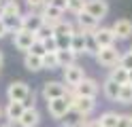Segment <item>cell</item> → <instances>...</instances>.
I'll list each match as a JSON object with an SVG mask.
<instances>
[{"instance_id": "cell-33", "label": "cell", "mask_w": 132, "mask_h": 127, "mask_svg": "<svg viewBox=\"0 0 132 127\" xmlns=\"http://www.w3.org/2000/svg\"><path fill=\"white\" fill-rule=\"evenodd\" d=\"M43 45H45V49H47V53H55V51H57V40H55V36L43 38Z\"/></svg>"}, {"instance_id": "cell-9", "label": "cell", "mask_w": 132, "mask_h": 127, "mask_svg": "<svg viewBox=\"0 0 132 127\" xmlns=\"http://www.w3.org/2000/svg\"><path fill=\"white\" fill-rule=\"evenodd\" d=\"M75 23H77V30H81L83 34H92V32H96L100 28V21L96 17H92L89 13H85V11L75 17Z\"/></svg>"}, {"instance_id": "cell-48", "label": "cell", "mask_w": 132, "mask_h": 127, "mask_svg": "<svg viewBox=\"0 0 132 127\" xmlns=\"http://www.w3.org/2000/svg\"><path fill=\"white\" fill-rule=\"evenodd\" d=\"M130 116H132V114H130Z\"/></svg>"}, {"instance_id": "cell-24", "label": "cell", "mask_w": 132, "mask_h": 127, "mask_svg": "<svg viewBox=\"0 0 132 127\" xmlns=\"http://www.w3.org/2000/svg\"><path fill=\"white\" fill-rule=\"evenodd\" d=\"M109 79L115 81L117 85H126V83H128V70H126V68H121V66L117 64V66L109 68Z\"/></svg>"}, {"instance_id": "cell-5", "label": "cell", "mask_w": 132, "mask_h": 127, "mask_svg": "<svg viewBox=\"0 0 132 127\" xmlns=\"http://www.w3.org/2000/svg\"><path fill=\"white\" fill-rule=\"evenodd\" d=\"M34 40H36V34L34 32H28V30H15L13 32V45L17 51H21V53H28L30 47L34 45Z\"/></svg>"}, {"instance_id": "cell-40", "label": "cell", "mask_w": 132, "mask_h": 127, "mask_svg": "<svg viewBox=\"0 0 132 127\" xmlns=\"http://www.w3.org/2000/svg\"><path fill=\"white\" fill-rule=\"evenodd\" d=\"M83 127H102V125L98 123V119H87V121L83 123Z\"/></svg>"}, {"instance_id": "cell-26", "label": "cell", "mask_w": 132, "mask_h": 127, "mask_svg": "<svg viewBox=\"0 0 132 127\" xmlns=\"http://www.w3.org/2000/svg\"><path fill=\"white\" fill-rule=\"evenodd\" d=\"M98 51H100V47H98V42H96V38H94V32H92V34H85V55L96 57Z\"/></svg>"}, {"instance_id": "cell-34", "label": "cell", "mask_w": 132, "mask_h": 127, "mask_svg": "<svg viewBox=\"0 0 132 127\" xmlns=\"http://www.w3.org/2000/svg\"><path fill=\"white\" fill-rule=\"evenodd\" d=\"M119 66L126 68V70H132V53H130V51L121 53V57H119Z\"/></svg>"}, {"instance_id": "cell-39", "label": "cell", "mask_w": 132, "mask_h": 127, "mask_svg": "<svg viewBox=\"0 0 132 127\" xmlns=\"http://www.w3.org/2000/svg\"><path fill=\"white\" fill-rule=\"evenodd\" d=\"M6 34H11V32H9V28H6V25H4L2 17H0V40H2V38L6 36Z\"/></svg>"}, {"instance_id": "cell-6", "label": "cell", "mask_w": 132, "mask_h": 127, "mask_svg": "<svg viewBox=\"0 0 132 127\" xmlns=\"http://www.w3.org/2000/svg\"><path fill=\"white\" fill-rule=\"evenodd\" d=\"M83 79H85V70L79 64H70V66L62 68V81L68 85V87H77Z\"/></svg>"}, {"instance_id": "cell-10", "label": "cell", "mask_w": 132, "mask_h": 127, "mask_svg": "<svg viewBox=\"0 0 132 127\" xmlns=\"http://www.w3.org/2000/svg\"><path fill=\"white\" fill-rule=\"evenodd\" d=\"M45 23L43 15L38 11H30V13H23L21 15V30H28V32H38V28Z\"/></svg>"}, {"instance_id": "cell-3", "label": "cell", "mask_w": 132, "mask_h": 127, "mask_svg": "<svg viewBox=\"0 0 132 127\" xmlns=\"http://www.w3.org/2000/svg\"><path fill=\"white\" fill-rule=\"evenodd\" d=\"M30 85L26 81H13L6 87V100L9 102H26V97L30 95Z\"/></svg>"}, {"instance_id": "cell-7", "label": "cell", "mask_w": 132, "mask_h": 127, "mask_svg": "<svg viewBox=\"0 0 132 127\" xmlns=\"http://www.w3.org/2000/svg\"><path fill=\"white\" fill-rule=\"evenodd\" d=\"M75 89V95H81V97H98V91H100V83H98L96 79H89V76H85L83 81H81Z\"/></svg>"}, {"instance_id": "cell-25", "label": "cell", "mask_w": 132, "mask_h": 127, "mask_svg": "<svg viewBox=\"0 0 132 127\" xmlns=\"http://www.w3.org/2000/svg\"><path fill=\"white\" fill-rule=\"evenodd\" d=\"M117 112H113V110H104V112L98 116V123H100L102 127H115L117 125Z\"/></svg>"}, {"instance_id": "cell-41", "label": "cell", "mask_w": 132, "mask_h": 127, "mask_svg": "<svg viewBox=\"0 0 132 127\" xmlns=\"http://www.w3.org/2000/svg\"><path fill=\"white\" fill-rule=\"evenodd\" d=\"M0 127H17V123H4V125H0Z\"/></svg>"}, {"instance_id": "cell-8", "label": "cell", "mask_w": 132, "mask_h": 127, "mask_svg": "<svg viewBox=\"0 0 132 127\" xmlns=\"http://www.w3.org/2000/svg\"><path fill=\"white\" fill-rule=\"evenodd\" d=\"M83 11L89 13L92 17H96L98 21H102L106 15H109V2L106 0H85Z\"/></svg>"}, {"instance_id": "cell-11", "label": "cell", "mask_w": 132, "mask_h": 127, "mask_svg": "<svg viewBox=\"0 0 132 127\" xmlns=\"http://www.w3.org/2000/svg\"><path fill=\"white\" fill-rule=\"evenodd\" d=\"M70 106L77 110L79 114H83V116H89L96 110V100L94 97H81V95H75L70 100Z\"/></svg>"}, {"instance_id": "cell-29", "label": "cell", "mask_w": 132, "mask_h": 127, "mask_svg": "<svg viewBox=\"0 0 132 127\" xmlns=\"http://www.w3.org/2000/svg\"><path fill=\"white\" fill-rule=\"evenodd\" d=\"M2 21H4L6 28H9L11 34H13L15 30H19V28H21V17H2Z\"/></svg>"}, {"instance_id": "cell-18", "label": "cell", "mask_w": 132, "mask_h": 127, "mask_svg": "<svg viewBox=\"0 0 132 127\" xmlns=\"http://www.w3.org/2000/svg\"><path fill=\"white\" fill-rule=\"evenodd\" d=\"M40 15H43V19H45V23H57L60 19H64V11H60V8H55V6H51V4H45L43 8L38 11Z\"/></svg>"}, {"instance_id": "cell-17", "label": "cell", "mask_w": 132, "mask_h": 127, "mask_svg": "<svg viewBox=\"0 0 132 127\" xmlns=\"http://www.w3.org/2000/svg\"><path fill=\"white\" fill-rule=\"evenodd\" d=\"M119 91H121V85H117L115 81H111L109 76L102 81V95L106 97V100H111V102H117V97H119Z\"/></svg>"}, {"instance_id": "cell-44", "label": "cell", "mask_w": 132, "mask_h": 127, "mask_svg": "<svg viewBox=\"0 0 132 127\" xmlns=\"http://www.w3.org/2000/svg\"><path fill=\"white\" fill-rule=\"evenodd\" d=\"M0 119H4V110H2V106H0Z\"/></svg>"}, {"instance_id": "cell-47", "label": "cell", "mask_w": 132, "mask_h": 127, "mask_svg": "<svg viewBox=\"0 0 132 127\" xmlns=\"http://www.w3.org/2000/svg\"><path fill=\"white\" fill-rule=\"evenodd\" d=\"M0 8H2V0H0Z\"/></svg>"}, {"instance_id": "cell-27", "label": "cell", "mask_w": 132, "mask_h": 127, "mask_svg": "<svg viewBox=\"0 0 132 127\" xmlns=\"http://www.w3.org/2000/svg\"><path fill=\"white\" fill-rule=\"evenodd\" d=\"M117 102H119V104H123V106H130V104H132V85H130V83L121 85V91H119Z\"/></svg>"}, {"instance_id": "cell-21", "label": "cell", "mask_w": 132, "mask_h": 127, "mask_svg": "<svg viewBox=\"0 0 132 127\" xmlns=\"http://www.w3.org/2000/svg\"><path fill=\"white\" fill-rule=\"evenodd\" d=\"M2 17H21L23 11H21V4L17 0H2Z\"/></svg>"}, {"instance_id": "cell-43", "label": "cell", "mask_w": 132, "mask_h": 127, "mask_svg": "<svg viewBox=\"0 0 132 127\" xmlns=\"http://www.w3.org/2000/svg\"><path fill=\"white\" fill-rule=\"evenodd\" d=\"M128 83L132 85V70H128Z\"/></svg>"}, {"instance_id": "cell-37", "label": "cell", "mask_w": 132, "mask_h": 127, "mask_svg": "<svg viewBox=\"0 0 132 127\" xmlns=\"http://www.w3.org/2000/svg\"><path fill=\"white\" fill-rule=\"evenodd\" d=\"M115 127H132V116L130 114H119L117 116V125Z\"/></svg>"}, {"instance_id": "cell-45", "label": "cell", "mask_w": 132, "mask_h": 127, "mask_svg": "<svg viewBox=\"0 0 132 127\" xmlns=\"http://www.w3.org/2000/svg\"><path fill=\"white\" fill-rule=\"evenodd\" d=\"M128 51H130V53H132V45H130V49H128Z\"/></svg>"}, {"instance_id": "cell-19", "label": "cell", "mask_w": 132, "mask_h": 127, "mask_svg": "<svg viewBox=\"0 0 132 127\" xmlns=\"http://www.w3.org/2000/svg\"><path fill=\"white\" fill-rule=\"evenodd\" d=\"M70 51L75 55H85V34L81 30L72 32V38H70Z\"/></svg>"}, {"instance_id": "cell-22", "label": "cell", "mask_w": 132, "mask_h": 127, "mask_svg": "<svg viewBox=\"0 0 132 127\" xmlns=\"http://www.w3.org/2000/svg\"><path fill=\"white\" fill-rule=\"evenodd\" d=\"M75 30H77V25L68 19H60L57 23H53V36H70Z\"/></svg>"}, {"instance_id": "cell-46", "label": "cell", "mask_w": 132, "mask_h": 127, "mask_svg": "<svg viewBox=\"0 0 132 127\" xmlns=\"http://www.w3.org/2000/svg\"><path fill=\"white\" fill-rule=\"evenodd\" d=\"M66 2H75V0H66Z\"/></svg>"}, {"instance_id": "cell-35", "label": "cell", "mask_w": 132, "mask_h": 127, "mask_svg": "<svg viewBox=\"0 0 132 127\" xmlns=\"http://www.w3.org/2000/svg\"><path fill=\"white\" fill-rule=\"evenodd\" d=\"M47 2H49V0H26V4H28L30 11H40Z\"/></svg>"}, {"instance_id": "cell-38", "label": "cell", "mask_w": 132, "mask_h": 127, "mask_svg": "<svg viewBox=\"0 0 132 127\" xmlns=\"http://www.w3.org/2000/svg\"><path fill=\"white\" fill-rule=\"evenodd\" d=\"M49 4L51 6H55V8H60V11H68V2H66V0H49Z\"/></svg>"}, {"instance_id": "cell-2", "label": "cell", "mask_w": 132, "mask_h": 127, "mask_svg": "<svg viewBox=\"0 0 132 127\" xmlns=\"http://www.w3.org/2000/svg\"><path fill=\"white\" fill-rule=\"evenodd\" d=\"M119 57H121V53L117 51V47H102L100 51L96 53V64L98 66H102V68H113V66H117L119 64Z\"/></svg>"}, {"instance_id": "cell-31", "label": "cell", "mask_w": 132, "mask_h": 127, "mask_svg": "<svg viewBox=\"0 0 132 127\" xmlns=\"http://www.w3.org/2000/svg\"><path fill=\"white\" fill-rule=\"evenodd\" d=\"M49 36H53V23H43L38 28V32H36V38H49Z\"/></svg>"}, {"instance_id": "cell-36", "label": "cell", "mask_w": 132, "mask_h": 127, "mask_svg": "<svg viewBox=\"0 0 132 127\" xmlns=\"http://www.w3.org/2000/svg\"><path fill=\"white\" fill-rule=\"evenodd\" d=\"M70 38H72V34H70V36H55L57 51H60V49H70Z\"/></svg>"}, {"instance_id": "cell-14", "label": "cell", "mask_w": 132, "mask_h": 127, "mask_svg": "<svg viewBox=\"0 0 132 127\" xmlns=\"http://www.w3.org/2000/svg\"><path fill=\"white\" fill-rule=\"evenodd\" d=\"M40 123V112H38V108L36 106H30L23 110V114L21 119L17 121V127H36Z\"/></svg>"}, {"instance_id": "cell-23", "label": "cell", "mask_w": 132, "mask_h": 127, "mask_svg": "<svg viewBox=\"0 0 132 127\" xmlns=\"http://www.w3.org/2000/svg\"><path fill=\"white\" fill-rule=\"evenodd\" d=\"M55 55H57V64H60V68H66V66H70V64H77V57L70 49H60V51H55Z\"/></svg>"}, {"instance_id": "cell-32", "label": "cell", "mask_w": 132, "mask_h": 127, "mask_svg": "<svg viewBox=\"0 0 132 127\" xmlns=\"http://www.w3.org/2000/svg\"><path fill=\"white\" fill-rule=\"evenodd\" d=\"M28 53H34V55H40V57H43V55L47 53V49H45V45H43V40H40V38H36V40H34V45L30 47V51H28Z\"/></svg>"}, {"instance_id": "cell-13", "label": "cell", "mask_w": 132, "mask_h": 127, "mask_svg": "<svg viewBox=\"0 0 132 127\" xmlns=\"http://www.w3.org/2000/svg\"><path fill=\"white\" fill-rule=\"evenodd\" d=\"M111 30H113V34H115V38L117 40H128V38H132V21L130 19H117L113 25H111Z\"/></svg>"}, {"instance_id": "cell-12", "label": "cell", "mask_w": 132, "mask_h": 127, "mask_svg": "<svg viewBox=\"0 0 132 127\" xmlns=\"http://www.w3.org/2000/svg\"><path fill=\"white\" fill-rule=\"evenodd\" d=\"M2 110H4L6 123H17L23 114V110H26V106H23V102H6V106Z\"/></svg>"}, {"instance_id": "cell-30", "label": "cell", "mask_w": 132, "mask_h": 127, "mask_svg": "<svg viewBox=\"0 0 132 127\" xmlns=\"http://www.w3.org/2000/svg\"><path fill=\"white\" fill-rule=\"evenodd\" d=\"M83 6H85V0H75V2H68V11L72 17H77L79 13H83Z\"/></svg>"}, {"instance_id": "cell-42", "label": "cell", "mask_w": 132, "mask_h": 127, "mask_svg": "<svg viewBox=\"0 0 132 127\" xmlns=\"http://www.w3.org/2000/svg\"><path fill=\"white\" fill-rule=\"evenodd\" d=\"M2 64H4V53L0 51V68H2Z\"/></svg>"}, {"instance_id": "cell-16", "label": "cell", "mask_w": 132, "mask_h": 127, "mask_svg": "<svg viewBox=\"0 0 132 127\" xmlns=\"http://www.w3.org/2000/svg\"><path fill=\"white\" fill-rule=\"evenodd\" d=\"M94 38H96V42H98V47H113L115 42H117V38H115V34H113V30L111 28H98L96 32H94Z\"/></svg>"}, {"instance_id": "cell-28", "label": "cell", "mask_w": 132, "mask_h": 127, "mask_svg": "<svg viewBox=\"0 0 132 127\" xmlns=\"http://www.w3.org/2000/svg\"><path fill=\"white\" fill-rule=\"evenodd\" d=\"M60 64H57V55L55 53H45L43 55V70H57Z\"/></svg>"}, {"instance_id": "cell-20", "label": "cell", "mask_w": 132, "mask_h": 127, "mask_svg": "<svg viewBox=\"0 0 132 127\" xmlns=\"http://www.w3.org/2000/svg\"><path fill=\"white\" fill-rule=\"evenodd\" d=\"M23 68L28 72H40L43 70V57L34 53H23Z\"/></svg>"}, {"instance_id": "cell-4", "label": "cell", "mask_w": 132, "mask_h": 127, "mask_svg": "<svg viewBox=\"0 0 132 127\" xmlns=\"http://www.w3.org/2000/svg\"><path fill=\"white\" fill-rule=\"evenodd\" d=\"M72 106H70V100L68 95H64V97H55V100H49L47 102V112L51 119H55V121H60V119L68 112Z\"/></svg>"}, {"instance_id": "cell-1", "label": "cell", "mask_w": 132, "mask_h": 127, "mask_svg": "<svg viewBox=\"0 0 132 127\" xmlns=\"http://www.w3.org/2000/svg\"><path fill=\"white\" fill-rule=\"evenodd\" d=\"M68 89L70 87L64 81H47L43 85V89H40V95H43L45 102H49V100H55V97H64L68 93Z\"/></svg>"}, {"instance_id": "cell-15", "label": "cell", "mask_w": 132, "mask_h": 127, "mask_svg": "<svg viewBox=\"0 0 132 127\" xmlns=\"http://www.w3.org/2000/svg\"><path fill=\"white\" fill-rule=\"evenodd\" d=\"M85 121H87V116L79 114L75 108H70L68 112H66V114L60 119V125H62V127H83Z\"/></svg>"}]
</instances>
